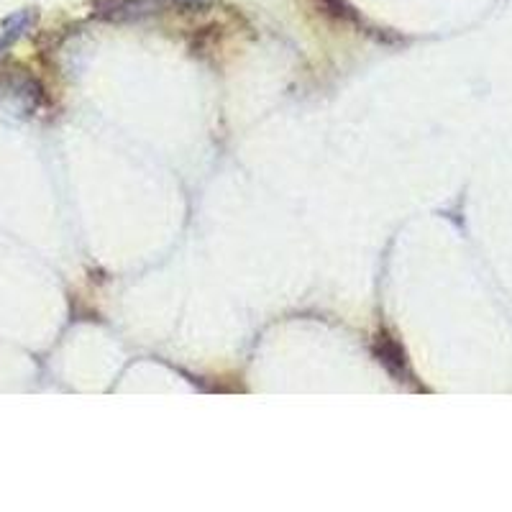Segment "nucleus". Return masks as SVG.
<instances>
[]
</instances>
